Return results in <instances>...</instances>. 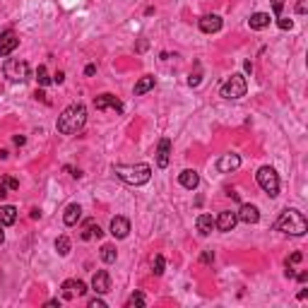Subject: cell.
<instances>
[{
	"instance_id": "1",
	"label": "cell",
	"mask_w": 308,
	"mask_h": 308,
	"mask_svg": "<svg viewBox=\"0 0 308 308\" xmlns=\"http://www.w3.org/2000/svg\"><path fill=\"white\" fill-rule=\"evenodd\" d=\"M87 123V109H84V104H70L68 109L58 116V133L60 135H75V133H80L82 128Z\"/></svg>"
},
{
	"instance_id": "2",
	"label": "cell",
	"mask_w": 308,
	"mask_h": 308,
	"mask_svg": "<svg viewBox=\"0 0 308 308\" xmlns=\"http://www.w3.org/2000/svg\"><path fill=\"white\" fill-rule=\"evenodd\" d=\"M274 231H284L289 236H303L308 231V222L299 209H284L274 222Z\"/></svg>"
},
{
	"instance_id": "3",
	"label": "cell",
	"mask_w": 308,
	"mask_h": 308,
	"mask_svg": "<svg viewBox=\"0 0 308 308\" xmlns=\"http://www.w3.org/2000/svg\"><path fill=\"white\" fill-rule=\"evenodd\" d=\"M113 173H116L120 181H126L128 186H145L149 178H152V166L149 164H116L113 166Z\"/></svg>"
},
{
	"instance_id": "4",
	"label": "cell",
	"mask_w": 308,
	"mask_h": 308,
	"mask_svg": "<svg viewBox=\"0 0 308 308\" xmlns=\"http://www.w3.org/2000/svg\"><path fill=\"white\" fill-rule=\"evenodd\" d=\"M255 178H258V186H260L270 198H277V195H280V176H277V171H274L272 166H260L258 173H255Z\"/></svg>"
},
{
	"instance_id": "5",
	"label": "cell",
	"mask_w": 308,
	"mask_h": 308,
	"mask_svg": "<svg viewBox=\"0 0 308 308\" xmlns=\"http://www.w3.org/2000/svg\"><path fill=\"white\" fill-rule=\"evenodd\" d=\"M245 91H248V82H245V77L241 73H234L224 84H222V97L229 101L245 97Z\"/></svg>"
},
{
	"instance_id": "6",
	"label": "cell",
	"mask_w": 308,
	"mask_h": 308,
	"mask_svg": "<svg viewBox=\"0 0 308 308\" xmlns=\"http://www.w3.org/2000/svg\"><path fill=\"white\" fill-rule=\"evenodd\" d=\"M3 73L5 77L12 82H27L29 80V65L27 60H19V58H10L3 65Z\"/></svg>"
},
{
	"instance_id": "7",
	"label": "cell",
	"mask_w": 308,
	"mask_h": 308,
	"mask_svg": "<svg viewBox=\"0 0 308 308\" xmlns=\"http://www.w3.org/2000/svg\"><path fill=\"white\" fill-rule=\"evenodd\" d=\"M63 299H75V296H84L87 294V284L84 282H80V280H65L63 282Z\"/></svg>"
},
{
	"instance_id": "8",
	"label": "cell",
	"mask_w": 308,
	"mask_h": 308,
	"mask_svg": "<svg viewBox=\"0 0 308 308\" xmlns=\"http://www.w3.org/2000/svg\"><path fill=\"white\" fill-rule=\"evenodd\" d=\"M17 46H19V37L12 32V29H5V32L0 34V55H3V58L12 53Z\"/></svg>"
},
{
	"instance_id": "9",
	"label": "cell",
	"mask_w": 308,
	"mask_h": 308,
	"mask_svg": "<svg viewBox=\"0 0 308 308\" xmlns=\"http://www.w3.org/2000/svg\"><path fill=\"white\" fill-rule=\"evenodd\" d=\"M94 109L97 111H106V109H113V111H123V104L113 97V94H99L97 99H94Z\"/></svg>"
},
{
	"instance_id": "10",
	"label": "cell",
	"mask_w": 308,
	"mask_h": 308,
	"mask_svg": "<svg viewBox=\"0 0 308 308\" xmlns=\"http://www.w3.org/2000/svg\"><path fill=\"white\" fill-rule=\"evenodd\" d=\"M236 222H238V217H236V212H231V209H224L222 214H219L217 219H214V229H219V231H234Z\"/></svg>"
},
{
	"instance_id": "11",
	"label": "cell",
	"mask_w": 308,
	"mask_h": 308,
	"mask_svg": "<svg viewBox=\"0 0 308 308\" xmlns=\"http://www.w3.org/2000/svg\"><path fill=\"white\" fill-rule=\"evenodd\" d=\"M169 162H171V140L164 137V140H159V147H157V166L166 169Z\"/></svg>"
},
{
	"instance_id": "12",
	"label": "cell",
	"mask_w": 308,
	"mask_h": 308,
	"mask_svg": "<svg viewBox=\"0 0 308 308\" xmlns=\"http://www.w3.org/2000/svg\"><path fill=\"white\" fill-rule=\"evenodd\" d=\"M236 217H238V222H243V224H258L260 222V212H258V207L255 205H241V209L236 212Z\"/></svg>"
},
{
	"instance_id": "13",
	"label": "cell",
	"mask_w": 308,
	"mask_h": 308,
	"mask_svg": "<svg viewBox=\"0 0 308 308\" xmlns=\"http://www.w3.org/2000/svg\"><path fill=\"white\" fill-rule=\"evenodd\" d=\"M91 289L97 291V294H106L111 289V277L106 270H97L94 272V277H91Z\"/></svg>"
},
{
	"instance_id": "14",
	"label": "cell",
	"mask_w": 308,
	"mask_h": 308,
	"mask_svg": "<svg viewBox=\"0 0 308 308\" xmlns=\"http://www.w3.org/2000/svg\"><path fill=\"white\" fill-rule=\"evenodd\" d=\"M198 24H200V29H202L205 34H217L224 22H222V17H219V15H205V17H200Z\"/></svg>"
},
{
	"instance_id": "15",
	"label": "cell",
	"mask_w": 308,
	"mask_h": 308,
	"mask_svg": "<svg viewBox=\"0 0 308 308\" xmlns=\"http://www.w3.org/2000/svg\"><path fill=\"white\" fill-rule=\"evenodd\" d=\"M238 166H241V157L238 154H224V157H219V162H217V169L222 173H231Z\"/></svg>"
},
{
	"instance_id": "16",
	"label": "cell",
	"mask_w": 308,
	"mask_h": 308,
	"mask_svg": "<svg viewBox=\"0 0 308 308\" xmlns=\"http://www.w3.org/2000/svg\"><path fill=\"white\" fill-rule=\"evenodd\" d=\"M130 234V222L126 217H113L111 219V236L113 238H126Z\"/></svg>"
},
{
	"instance_id": "17",
	"label": "cell",
	"mask_w": 308,
	"mask_h": 308,
	"mask_svg": "<svg viewBox=\"0 0 308 308\" xmlns=\"http://www.w3.org/2000/svg\"><path fill=\"white\" fill-rule=\"evenodd\" d=\"M178 183H181L183 188H188V191H195L200 186V176L195 169H186V171L178 173Z\"/></svg>"
},
{
	"instance_id": "18",
	"label": "cell",
	"mask_w": 308,
	"mask_h": 308,
	"mask_svg": "<svg viewBox=\"0 0 308 308\" xmlns=\"http://www.w3.org/2000/svg\"><path fill=\"white\" fill-rule=\"evenodd\" d=\"M82 217V207L77 205V202H70L68 207H65V214H63V222L68 224V227H75L77 222H80Z\"/></svg>"
},
{
	"instance_id": "19",
	"label": "cell",
	"mask_w": 308,
	"mask_h": 308,
	"mask_svg": "<svg viewBox=\"0 0 308 308\" xmlns=\"http://www.w3.org/2000/svg\"><path fill=\"white\" fill-rule=\"evenodd\" d=\"M17 222V209L12 207V205H3L0 207V224L3 227H12Z\"/></svg>"
},
{
	"instance_id": "20",
	"label": "cell",
	"mask_w": 308,
	"mask_h": 308,
	"mask_svg": "<svg viewBox=\"0 0 308 308\" xmlns=\"http://www.w3.org/2000/svg\"><path fill=\"white\" fill-rule=\"evenodd\" d=\"M101 231L99 229V224L94 222V219H89V222H84V229H82V241H89V238H101Z\"/></svg>"
},
{
	"instance_id": "21",
	"label": "cell",
	"mask_w": 308,
	"mask_h": 308,
	"mask_svg": "<svg viewBox=\"0 0 308 308\" xmlns=\"http://www.w3.org/2000/svg\"><path fill=\"white\" fill-rule=\"evenodd\" d=\"M248 24H251V29H255V32H260V29L270 27V15H267V12H255V15H251V19H248Z\"/></svg>"
},
{
	"instance_id": "22",
	"label": "cell",
	"mask_w": 308,
	"mask_h": 308,
	"mask_svg": "<svg viewBox=\"0 0 308 308\" xmlns=\"http://www.w3.org/2000/svg\"><path fill=\"white\" fill-rule=\"evenodd\" d=\"M195 227H198V231L202 236L212 234V229H214V217H212V214H200L198 222H195Z\"/></svg>"
},
{
	"instance_id": "23",
	"label": "cell",
	"mask_w": 308,
	"mask_h": 308,
	"mask_svg": "<svg viewBox=\"0 0 308 308\" xmlns=\"http://www.w3.org/2000/svg\"><path fill=\"white\" fill-rule=\"evenodd\" d=\"M17 188H19V181H17V178H12V176H5V178L0 181V200L8 198L10 193L17 191Z\"/></svg>"
},
{
	"instance_id": "24",
	"label": "cell",
	"mask_w": 308,
	"mask_h": 308,
	"mask_svg": "<svg viewBox=\"0 0 308 308\" xmlns=\"http://www.w3.org/2000/svg\"><path fill=\"white\" fill-rule=\"evenodd\" d=\"M149 89H154V77L152 75H145V77H140L135 84V97H142V94H147Z\"/></svg>"
},
{
	"instance_id": "25",
	"label": "cell",
	"mask_w": 308,
	"mask_h": 308,
	"mask_svg": "<svg viewBox=\"0 0 308 308\" xmlns=\"http://www.w3.org/2000/svg\"><path fill=\"white\" fill-rule=\"evenodd\" d=\"M116 258H118L116 245H111V243H104V245H101V260H104V263H106V265L116 263Z\"/></svg>"
},
{
	"instance_id": "26",
	"label": "cell",
	"mask_w": 308,
	"mask_h": 308,
	"mask_svg": "<svg viewBox=\"0 0 308 308\" xmlns=\"http://www.w3.org/2000/svg\"><path fill=\"white\" fill-rule=\"evenodd\" d=\"M55 251H58V255H68V253H70V238H68V236H58V241H55Z\"/></svg>"
},
{
	"instance_id": "27",
	"label": "cell",
	"mask_w": 308,
	"mask_h": 308,
	"mask_svg": "<svg viewBox=\"0 0 308 308\" xmlns=\"http://www.w3.org/2000/svg\"><path fill=\"white\" fill-rule=\"evenodd\" d=\"M128 308H135V306H147V299H145V294L142 291H135L130 299H128V303H126Z\"/></svg>"
},
{
	"instance_id": "28",
	"label": "cell",
	"mask_w": 308,
	"mask_h": 308,
	"mask_svg": "<svg viewBox=\"0 0 308 308\" xmlns=\"http://www.w3.org/2000/svg\"><path fill=\"white\" fill-rule=\"evenodd\" d=\"M164 267H166V260H164V255H154L152 260V272L159 277V274H164Z\"/></svg>"
},
{
	"instance_id": "29",
	"label": "cell",
	"mask_w": 308,
	"mask_h": 308,
	"mask_svg": "<svg viewBox=\"0 0 308 308\" xmlns=\"http://www.w3.org/2000/svg\"><path fill=\"white\" fill-rule=\"evenodd\" d=\"M37 80L41 87H46V84H51V77H48V73H46V68L44 65H39V70H37Z\"/></svg>"
},
{
	"instance_id": "30",
	"label": "cell",
	"mask_w": 308,
	"mask_h": 308,
	"mask_svg": "<svg viewBox=\"0 0 308 308\" xmlns=\"http://www.w3.org/2000/svg\"><path fill=\"white\" fill-rule=\"evenodd\" d=\"M277 27H280V29H284V32H287V29H291V27H294V22H291V19H287V17H277Z\"/></svg>"
},
{
	"instance_id": "31",
	"label": "cell",
	"mask_w": 308,
	"mask_h": 308,
	"mask_svg": "<svg viewBox=\"0 0 308 308\" xmlns=\"http://www.w3.org/2000/svg\"><path fill=\"white\" fill-rule=\"evenodd\" d=\"M282 8H284V0H272V12H274V17L282 15Z\"/></svg>"
},
{
	"instance_id": "32",
	"label": "cell",
	"mask_w": 308,
	"mask_h": 308,
	"mask_svg": "<svg viewBox=\"0 0 308 308\" xmlns=\"http://www.w3.org/2000/svg\"><path fill=\"white\" fill-rule=\"evenodd\" d=\"M296 12H299V15H306V12H308V0H299V5H296Z\"/></svg>"
},
{
	"instance_id": "33",
	"label": "cell",
	"mask_w": 308,
	"mask_h": 308,
	"mask_svg": "<svg viewBox=\"0 0 308 308\" xmlns=\"http://www.w3.org/2000/svg\"><path fill=\"white\" fill-rule=\"evenodd\" d=\"M89 308H106V301H104V299H91Z\"/></svg>"
},
{
	"instance_id": "34",
	"label": "cell",
	"mask_w": 308,
	"mask_h": 308,
	"mask_svg": "<svg viewBox=\"0 0 308 308\" xmlns=\"http://www.w3.org/2000/svg\"><path fill=\"white\" fill-rule=\"evenodd\" d=\"M188 84H191V87H198V84H200V75L198 73L191 75V77H188Z\"/></svg>"
},
{
	"instance_id": "35",
	"label": "cell",
	"mask_w": 308,
	"mask_h": 308,
	"mask_svg": "<svg viewBox=\"0 0 308 308\" xmlns=\"http://www.w3.org/2000/svg\"><path fill=\"white\" fill-rule=\"evenodd\" d=\"M200 260H202V263H212V260H214V253H212V251H207V253H202V258H200Z\"/></svg>"
},
{
	"instance_id": "36",
	"label": "cell",
	"mask_w": 308,
	"mask_h": 308,
	"mask_svg": "<svg viewBox=\"0 0 308 308\" xmlns=\"http://www.w3.org/2000/svg\"><path fill=\"white\" fill-rule=\"evenodd\" d=\"M63 80H65V73H60V70H58V73L53 75V82H55V84H63Z\"/></svg>"
},
{
	"instance_id": "37",
	"label": "cell",
	"mask_w": 308,
	"mask_h": 308,
	"mask_svg": "<svg viewBox=\"0 0 308 308\" xmlns=\"http://www.w3.org/2000/svg\"><path fill=\"white\" fill-rule=\"evenodd\" d=\"M97 73V65H87V68H84V75H94Z\"/></svg>"
},
{
	"instance_id": "38",
	"label": "cell",
	"mask_w": 308,
	"mask_h": 308,
	"mask_svg": "<svg viewBox=\"0 0 308 308\" xmlns=\"http://www.w3.org/2000/svg\"><path fill=\"white\" fill-rule=\"evenodd\" d=\"M299 260H301V253H294L289 260H287V263H299Z\"/></svg>"
},
{
	"instance_id": "39",
	"label": "cell",
	"mask_w": 308,
	"mask_h": 308,
	"mask_svg": "<svg viewBox=\"0 0 308 308\" xmlns=\"http://www.w3.org/2000/svg\"><path fill=\"white\" fill-rule=\"evenodd\" d=\"M46 306H48V308H53V306H60V301H58V299H51V301H46Z\"/></svg>"
},
{
	"instance_id": "40",
	"label": "cell",
	"mask_w": 308,
	"mask_h": 308,
	"mask_svg": "<svg viewBox=\"0 0 308 308\" xmlns=\"http://www.w3.org/2000/svg\"><path fill=\"white\" fill-rule=\"evenodd\" d=\"M296 280H299V282H306V280H308V272H299V274H296Z\"/></svg>"
},
{
	"instance_id": "41",
	"label": "cell",
	"mask_w": 308,
	"mask_h": 308,
	"mask_svg": "<svg viewBox=\"0 0 308 308\" xmlns=\"http://www.w3.org/2000/svg\"><path fill=\"white\" fill-rule=\"evenodd\" d=\"M24 142H27V140H24V137H22V135H17V137H15V145H19V147H22V145H24Z\"/></svg>"
},
{
	"instance_id": "42",
	"label": "cell",
	"mask_w": 308,
	"mask_h": 308,
	"mask_svg": "<svg viewBox=\"0 0 308 308\" xmlns=\"http://www.w3.org/2000/svg\"><path fill=\"white\" fill-rule=\"evenodd\" d=\"M243 68H245V73H253V65H251V60H245Z\"/></svg>"
},
{
	"instance_id": "43",
	"label": "cell",
	"mask_w": 308,
	"mask_h": 308,
	"mask_svg": "<svg viewBox=\"0 0 308 308\" xmlns=\"http://www.w3.org/2000/svg\"><path fill=\"white\" fill-rule=\"evenodd\" d=\"M0 227H3V224H0ZM3 241H5V234H3V229H0V243H3Z\"/></svg>"
}]
</instances>
